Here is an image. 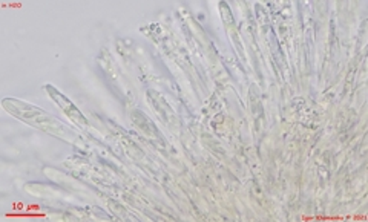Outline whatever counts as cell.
<instances>
[{
  "label": "cell",
  "instance_id": "obj_1",
  "mask_svg": "<svg viewBox=\"0 0 368 222\" xmlns=\"http://www.w3.org/2000/svg\"><path fill=\"white\" fill-rule=\"evenodd\" d=\"M4 108L11 115H14V117H18L19 120L28 123V125L40 130H45V132L53 135H63V127L60 126V123L55 118L49 117L48 113H45V111L36 108V106L15 100V98H5Z\"/></svg>",
  "mask_w": 368,
  "mask_h": 222
},
{
  "label": "cell",
  "instance_id": "obj_2",
  "mask_svg": "<svg viewBox=\"0 0 368 222\" xmlns=\"http://www.w3.org/2000/svg\"><path fill=\"white\" fill-rule=\"evenodd\" d=\"M45 90L48 92V95L53 98V100L55 102V104H59L60 106V109L64 112V115H67V117L76 123V125H79L80 127H86L88 126V121L86 118L83 117V113H81L79 111V108L76 104H74L71 100H68L67 97H64L63 94H60L59 90H57L54 86L51 85H46L45 86Z\"/></svg>",
  "mask_w": 368,
  "mask_h": 222
},
{
  "label": "cell",
  "instance_id": "obj_3",
  "mask_svg": "<svg viewBox=\"0 0 368 222\" xmlns=\"http://www.w3.org/2000/svg\"><path fill=\"white\" fill-rule=\"evenodd\" d=\"M132 120L134 123L137 125V127L143 130V132L147 135V137H151V138H160V130L155 127L154 123L146 117L144 113H142L140 111H134L132 112Z\"/></svg>",
  "mask_w": 368,
  "mask_h": 222
}]
</instances>
